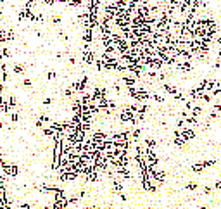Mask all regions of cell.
Wrapping results in <instances>:
<instances>
[{
  "mask_svg": "<svg viewBox=\"0 0 221 209\" xmlns=\"http://www.w3.org/2000/svg\"><path fill=\"white\" fill-rule=\"evenodd\" d=\"M81 60L87 64V66H92V64H95V60H97V52L92 49V50H83V54H81Z\"/></svg>",
  "mask_w": 221,
  "mask_h": 209,
  "instance_id": "cell-1",
  "label": "cell"
},
{
  "mask_svg": "<svg viewBox=\"0 0 221 209\" xmlns=\"http://www.w3.org/2000/svg\"><path fill=\"white\" fill-rule=\"evenodd\" d=\"M110 190H112V194H116V195H119L124 192V185H123V180L119 176H114V178L110 180Z\"/></svg>",
  "mask_w": 221,
  "mask_h": 209,
  "instance_id": "cell-2",
  "label": "cell"
},
{
  "mask_svg": "<svg viewBox=\"0 0 221 209\" xmlns=\"http://www.w3.org/2000/svg\"><path fill=\"white\" fill-rule=\"evenodd\" d=\"M180 133H181V138L185 140L187 143H188L190 140H193V138H195V135H197V133H195V130L190 128V126H185V128H181Z\"/></svg>",
  "mask_w": 221,
  "mask_h": 209,
  "instance_id": "cell-3",
  "label": "cell"
},
{
  "mask_svg": "<svg viewBox=\"0 0 221 209\" xmlns=\"http://www.w3.org/2000/svg\"><path fill=\"white\" fill-rule=\"evenodd\" d=\"M176 66V69L181 71V73H190L192 69H193V66H192L190 60H183V62H176L174 64Z\"/></svg>",
  "mask_w": 221,
  "mask_h": 209,
  "instance_id": "cell-4",
  "label": "cell"
},
{
  "mask_svg": "<svg viewBox=\"0 0 221 209\" xmlns=\"http://www.w3.org/2000/svg\"><path fill=\"white\" fill-rule=\"evenodd\" d=\"M161 88L164 90L166 93H169V95H173V97H174V95H176V93L180 92V90L176 88L174 85H171V83H162V85H161Z\"/></svg>",
  "mask_w": 221,
  "mask_h": 209,
  "instance_id": "cell-5",
  "label": "cell"
},
{
  "mask_svg": "<svg viewBox=\"0 0 221 209\" xmlns=\"http://www.w3.org/2000/svg\"><path fill=\"white\" fill-rule=\"evenodd\" d=\"M140 137H142V128L140 126H135L131 130V142L133 143H138L140 142Z\"/></svg>",
  "mask_w": 221,
  "mask_h": 209,
  "instance_id": "cell-6",
  "label": "cell"
},
{
  "mask_svg": "<svg viewBox=\"0 0 221 209\" xmlns=\"http://www.w3.org/2000/svg\"><path fill=\"white\" fill-rule=\"evenodd\" d=\"M12 73H14L16 76H23V74L26 73V66H24V64H17V62H16V64L12 66Z\"/></svg>",
  "mask_w": 221,
  "mask_h": 209,
  "instance_id": "cell-7",
  "label": "cell"
},
{
  "mask_svg": "<svg viewBox=\"0 0 221 209\" xmlns=\"http://www.w3.org/2000/svg\"><path fill=\"white\" fill-rule=\"evenodd\" d=\"M100 180V173H97V171H92L88 173L87 176H85V181L87 183H95V181H99Z\"/></svg>",
  "mask_w": 221,
  "mask_h": 209,
  "instance_id": "cell-8",
  "label": "cell"
},
{
  "mask_svg": "<svg viewBox=\"0 0 221 209\" xmlns=\"http://www.w3.org/2000/svg\"><path fill=\"white\" fill-rule=\"evenodd\" d=\"M204 169H206V168H204L202 161H201V162H195V164H192V166H190V171H192V173H195V175H201Z\"/></svg>",
  "mask_w": 221,
  "mask_h": 209,
  "instance_id": "cell-9",
  "label": "cell"
},
{
  "mask_svg": "<svg viewBox=\"0 0 221 209\" xmlns=\"http://www.w3.org/2000/svg\"><path fill=\"white\" fill-rule=\"evenodd\" d=\"M190 116H193V118H201V116H204V109H202L201 106H193L190 111Z\"/></svg>",
  "mask_w": 221,
  "mask_h": 209,
  "instance_id": "cell-10",
  "label": "cell"
},
{
  "mask_svg": "<svg viewBox=\"0 0 221 209\" xmlns=\"http://www.w3.org/2000/svg\"><path fill=\"white\" fill-rule=\"evenodd\" d=\"M41 133H43L45 137L52 138V140H54V137H55V131L52 130V126H43V128H41Z\"/></svg>",
  "mask_w": 221,
  "mask_h": 209,
  "instance_id": "cell-11",
  "label": "cell"
},
{
  "mask_svg": "<svg viewBox=\"0 0 221 209\" xmlns=\"http://www.w3.org/2000/svg\"><path fill=\"white\" fill-rule=\"evenodd\" d=\"M185 125H187V126H190V128H193V126H199V118L188 116V118L185 119Z\"/></svg>",
  "mask_w": 221,
  "mask_h": 209,
  "instance_id": "cell-12",
  "label": "cell"
},
{
  "mask_svg": "<svg viewBox=\"0 0 221 209\" xmlns=\"http://www.w3.org/2000/svg\"><path fill=\"white\" fill-rule=\"evenodd\" d=\"M7 106H9V111L16 109V107H17V99H16L14 95H9V97H7Z\"/></svg>",
  "mask_w": 221,
  "mask_h": 209,
  "instance_id": "cell-13",
  "label": "cell"
},
{
  "mask_svg": "<svg viewBox=\"0 0 221 209\" xmlns=\"http://www.w3.org/2000/svg\"><path fill=\"white\" fill-rule=\"evenodd\" d=\"M83 5H85L83 0H69V4H68V7H71V9H80Z\"/></svg>",
  "mask_w": 221,
  "mask_h": 209,
  "instance_id": "cell-14",
  "label": "cell"
},
{
  "mask_svg": "<svg viewBox=\"0 0 221 209\" xmlns=\"http://www.w3.org/2000/svg\"><path fill=\"white\" fill-rule=\"evenodd\" d=\"M143 145H145V147H147V149H156V147H157V142H156V140L154 138H145L143 140Z\"/></svg>",
  "mask_w": 221,
  "mask_h": 209,
  "instance_id": "cell-15",
  "label": "cell"
},
{
  "mask_svg": "<svg viewBox=\"0 0 221 209\" xmlns=\"http://www.w3.org/2000/svg\"><path fill=\"white\" fill-rule=\"evenodd\" d=\"M185 190L195 192V190H199V183H197V181H188V183H185Z\"/></svg>",
  "mask_w": 221,
  "mask_h": 209,
  "instance_id": "cell-16",
  "label": "cell"
},
{
  "mask_svg": "<svg viewBox=\"0 0 221 209\" xmlns=\"http://www.w3.org/2000/svg\"><path fill=\"white\" fill-rule=\"evenodd\" d=\"M150 99H154L157 104H164V97L159 95V93H156V92H152V93H150Z\"/></svg>",
  "mask_w": 221,
  "mask_h": 209,
  "instance_id": "cell-17",
  "label": "cell"
},
{
  "mask_svg": "<svg viewBox=\"0 0 221 209\" xmlns=\"http://www.w3.org/2000/svg\"><path fill=\"white\" fill-rule=\"evenodd\" d=\"M201 99L204 100L206 104H211V102H212V95L209 93V92H204V93L201 95Z\"/></svg>",
  "mask_w": 221,
  "mask_h": 209,
  "instance_id": "cell-18",
  "label": "cell"
},
{
  "mask_svg": "<svg viewBox=\"0 0 221 209\" xmlns=\"http://www.w3.org/2000/svg\"><path fill=\"white\" fill-rule=\"evenodd\" d=\"M74 93H76V92L71 88V87H68V88L64 90V97H68V99H74Z\"/></svg>",
  "mask_w": 221,
  "mask_h": 209,
  "instance_id": "cell-19",
  "label": "cell"
},
{
  "mask_svg": "<svg viewBox=\"0 0 221 209\" xmlns=\"http://www.w3.org/2000/svg\"><path fill=\"white\" fill-rule=\"evenodd\" d=\"M78 202H80V197H78V195H69V197H68V204H69V206H74V204H78Z\"/></svg>",
  "mask_w": 221,
  "mask_h": 209,
  "instance_id": "cell-20",
  "label": "cell"
},
{
  "mask_svg": "<svg viewBox=\"0 0 221 209\" xmlns=\"http://www.w3.org/2000/svg\"><path fill=\"white\" fill-rule=\"evenodd\" d=\"M50 23H52V24H60V23H62V16H59V14L52 16V17H50Z\"/></svg>",
  "mask_w": 221,
  "mask_h": 209,
  "instance_id": "cell-21",
  "label": "cell"
},
{
  "mask_svg": "<svg viewBox=\"0 0 221 209\" xmlns=\"http://www.w3.org/2000/svg\"><path fill=\"white\" fill-rule=\"evenodd\" d=\"M17 121H19V112H17V111H16V112H10V123L16 125Z\"/></svg>",
  "mask_w": 221,
  "mask_h": 209,
  "instance_id": "cell-22",
  "label": "cell"
},
{
  "mask_svg": "<svg viewBox=\"0 0 221 209\" xmlns=\"http://www.w3.org/2000/svg\"><path fill=\"white\" fill-rule=\"evenodd\" d=\"M183 107L187 111H192V107H193V100H190V99H187L185 102H183Z\"/></svg>",
  "mask_w": 221,
  "mask_h": 209,
  "instance_id": "cell-23",
  "label": "cell"
},
{
  "mask_svg": "<svg viewBox=\"0 0 221 209\" xmlns=\"http://www.w3.org/2000/svg\"><path fill=\"white\" fill-rule=\"evenodd\" d=\"M202 164H204V168H211V166L216 164V161L214 159H206V161H202Z\"/></svg>",
  "mask_w": 221,
  "mask_h": 209,
  "instance_id": "cell-24",
  "label": "cell"
},
{
  "mask_svg": "<svg viewBox=\"0 0 221 209\" xmlns=\"http://www.w3.org/2000/svg\"><path fill=\"white\" fill-rule=\"evenodd\" d=\"M212 190H214V187H209V185H204L202 187V194H206V195H209Z\"/></svg>",
  "mask_w": 221,
  "mask_h": 209,
  "instance_id": "cell-25",
  "label": "cell"
},
{
  "mask_svg": "<svg viewBox=\"0 0 221 209\" xmlns=\"http://www.w3.org/2000/svg\"><path fill=\"white\" fill-rule=\"evenodd\" d=\"M212 111H214V112H218V114L221 112V100H216V104L212 106Z\"/></svg>",
  "mask_w": 221,
  "mask_h": 209,
  "instance_id": "cell-26",
  "label": "cell"
},
{
  "mask_svg": "<svg viewBox=\"0 0 221 209\" xmlns=\"http://www.w3.org/2000/svg\"><path fill=\"white\" fill-rule=\"evenodd\" d=\"M31 85H33V81H31L30 78H24V80H23V87H24V88H31Z\"/></svg>",
  "mask_w": 221,
  "mask_h": 209,
  "instance_id": "cell-27",
  "label": "cell"
},
{
  "mask_svg": "<svg viewBox=\"0 0 221 209\" xmlns=\"http://www.w3.org/2000/svg\"><path fill=\"white\" fill-rule=\"evenodd\" d=\"M55 78H57L55 71H47V80H55Z\"/></svg>",
  "mask_w": 221,
  "mask_h": 209,
  "instance_id": "cell-28",
  "label": "cell"
},
{
  "mask_svg": "<svg viewBox=\"0 0 221 209\" xmlns=\"http://www.w3.org/2000/svg\"><path fill=\"white\" fill-rule=\"evenodd\" d=\"M17 208L19 209H33V206H31L30 202H23V204H19Z\"/></svg>",
  "mask_w": 221,
  "mask_h": 209,
  "instance_id": "cell-29",
  "label": "cell"
},
{
  "mask_svg": "<svg viewBox=\"0 0 221 209\" xmlns=\"http://www.w3.org/2000/svg\"><path fill=\"white\" fill-rule=\"evenodd\" d=\"M41 104H43V106H52V104H54V99L47 97V99H43V100H41Z\"/></svg>",
  "mask_w": 221,
  "mask_h": 209,
  "instance_id": "cell-30",
  "label": "cell"
},
{
  "mask_svg": "<svg viewBox=\"0 0 221 209\" xmlns=\"http://www.w3.org/2000/svg\"><path fill=\"white\" fill-rule=\"evenodd\" d=\"M185 126H187V125H185V119H178V121H176V128H178V130L185 128Z\"/></svg>",
  "mask_w": 221,
  "mask_h": 209,
  "instance_id": "cell-31",
  "label": "cell"
},
{
  "mask_svg": "<svg viewBox=\"0 0 221 209\" xmlns=\"http://www.w3.org/2000/svg\"><path fill=\"white\" fill-rule=\"evenodd\" d=\"M212 66H214V69H220V68H221V59H220V57H216V60H214Z\"/></svg>",
  "mask_w": 221,
  "mask_h": 209,
  "instance_id": "cell-32",
  "label": "cell"
},
{
  "mask_svg": "<svg viewBox=\"0 0 221 209\" xmlns=\"http://www.w3.org/2000/svg\"><path fill=\"white\" fill-rule=\"evenodd\" d=\"M76 195H78V197H80V199H83V197H87V190H85V189H81L80 192H78V194H76Z\"/></svg>",
  "mask_w": 221,
  "mask_h": 209,
  "instance_id": "cell-33",
  "label": "cell"
},
{
  "mask_svg": "<svg viewBox=\"0 0 221 209\" xmlns=\"http://www.w3.org/2000/svg\"><path fill=\"white\" fill-rule=\"evenodd\" d=\"M112 88H114V92H116V93H121V85H119V83H114V87H112Z\"/></svg>",
  "mask_w": 221,
  "mask_h": 209,
  "instance_id": "cell-34",
  "label": "cell"
},
{
  "mask_svg": "<svg viewBox=\"0 0 221 209\" xmlns=\"http://www.w3.org/2000/svg\"><path fill=\"white\" fill-rule=\"evenodd\" d=\"M68 62H69L71 66H74V64H76V57H74V55H69V59H68Z\"/></svg>",
  "mask_w": 221,
  "mask_h": 209,
  "instance_id": "cell-35",
  "label": "cell"
},
{
  "mask_svg": "<svg viewBox=\"0 0 221 209\" xmlns=\"http://www.w3.org/2000/svg\"><path fill=\"white\" fill-rule=\"evenodd\" d=\"M119 199L123 200V202H126V200H128V195H126V194L123 192V194H119Z\"/></svg>",
  "mask_w": 221,
  "mask_h": 209,
  "instance_id": "cell-36",
  "label": "cell"
},
{
  "mask_svg": "<svg viewBox=\"0 0 221 209\" xmlns=\"http://www.w3.org/2000/svg\"><path fill=\"white\" fill-rule=\"evenodd\" d=\"M214 190H221V180H220V181H216V183H214Z\"/></svg>",
  "mask_w": 221,
  "mask_h": 209,
  "instance_id": "cell-37",
  "label": "cell"
},
{
  "mask_svg": "<svg viewBox=\"0 0 221 209\" xmlns=\"http://www.w3.org/2000/svg\"><path fill=\"white\" fill-rule=\"evenodd\" d=\"M216 45L221 49V35H220V36H216Z\"/></svg>",
  "mask_w": 221,
  "mask_h": 209,
  "instance_id": "cell-38",
  "label": "cell"
},
{
  "mask_svg": "<svg viewBox=\"0 0 221 209\" xmlns=\"http://www.w3.org/2000/svg\"><path fill=\"white\" fill-rule=\"evenodd\" d=\"M57 2H59V4H62V5H68V4H69V0H57Z\"/></svg>",
  "mask_w": 221,
  "mask_h": 209,
  "instance_id": "cell-39",
  "label": "cell"
},
{
  "mask_svg": "<svg viewBox=\"0 0 221 209\" xmlns=\"http://www.w3.org/2000/svg\"><path fill=\"white\" fill-rule=\"evenodd\" d=\"M197 209H207V208H206V206H199Z\"/></svg>",
  "mask_w": 221,
  "mask_h": 209,
  "instance_id": "cell-40",
  "label": "cell"
},
{
  "mask_svg": "<svg viewBox=\"0 0 221 209\" xmlns=\"http://www.w3.org/2000/svg\"><path fill=\"white\" fill-rule=\"evenodd\" d=\"M218 57H220V59H221V49H220V52H218Z\"/></svg>",
  "mask_w": 221,
  "mask_h": 209,
  "instance_id": "cell-41",
  "label": "cell"
},
{
  "mask_svg": "<svg viewBox=\"0 0 221 209\" xmlns=\"http://www.w3.org/2000/svg\"><path fill=\"white\" fill-rule=\"evenodd\" d=\"M220 164H221V157H220Z\"/></svg>",
  "mask_w": 221,
  "mask_h": 209,
  "instance_id": "cell-42",
  "label": "cell"
}]
</instances>
